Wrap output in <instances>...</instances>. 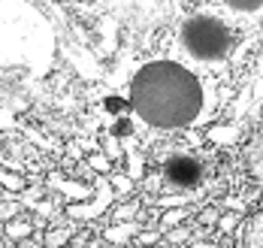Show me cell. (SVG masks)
<instances>
[{
    "label": "cell",
    "instance_id": "obj_1",
    "mask_svg": "<svg viewBox=\"0 0 263 248\" xmlns=\"http://www.w3.org/2000/svg\"><path fill=\"white\" fill-rule=\"evenodd\" d=\"M130 103L136 115L155 127H182L194 121L203 106V88L184 67L173 61H155L136 73Z\"/></svg>",
    "mask_w": 263,
    "mask_h": 248
},
{
    "label": "cell",
    "instance_id": "obj_2",
    "mask_svg": "<svg viewBox=\"0 0 263 248\" xmlns=\"http://www.w3.org/2000/svg\"><path fill=\"white\" fill-rule=\"evenodd\" d=\"M182 43L194 58L218 61V58L227 55V49H230V30H227L224 22L212 18V15H194V18L184 22Z\"/></svg>",
    "mask_w": 263,
    "mask_h": 248
},
{
    "label": "cell",
    "instance_id": "obj_6",
    "mask_svg": "<svg viewBox=\"0 0 263 248\" xmlns=\"http://www.w3.org/2000/svg\"><path fill=\"white\" fill-rule=\"evenodd\" d=\"M227 6H233V9H242V12H251V9H260L263 0H224Z\"/></svg>",
    "mask_w": 263,
    "mask_h": 248
},
{
    "label": "cell",
    "instance_id": "obj_4",
    "mask_svg": "<svg viewBox=\"0 0 263 248\" xmlns=\"http://www.w3.org/2000/svg\"><path fill=\"white\" fill-rule=\"evenodd\" d=\"M239 242H242V245H254V248L263 245V209L260 212H254L251 218L242 224V230H239Z\"/></svg>",
    "mask_w": 263,
    "mask_h": 248
},
{
    "label": "cell",
    "instance_id": "obj_5",
    "mask_svg": "<svg viewBox=\"0 0 263 248\" xmlns=\"http://www.w3.org/2000/svg\"><path fill=\"white\" fill-rule=\"evenodd\" d=\"M245 161H248V169H251L257 179H263V137H257L251 145H248Z\"/></svg>",
    "mask_w": 263,
    "mask_h": 248
},
{
    "label": "cell",
    "instance_id": "obj_3",
    "mask_svg": "<svg viewBox=\"0 0 263 248\" xmlns=\"http://www.w3.org/2000/svg\"><path fill=\"white\" fill-rule=\"evenodd\" d=\"M166 179L173 185H179V188H194L203 179V166L191 155H176V158L166 161Z\"/></svg>",
    "mask_w": 263,
    "mask_h": 248
}]
</instances>
